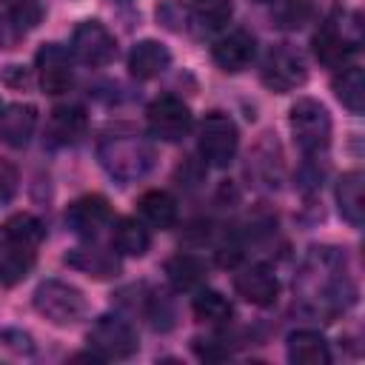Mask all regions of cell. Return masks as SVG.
<instances>
[{"label": "cell", "instance_id": "6da1fadb", "mask_svg": "<svg viewBox=\"0 0 365 365\" xmlns=\"http://www.w3.org/2000/svg\"><path fill=\"white\" fill-rule=\"evenodd\" d=\"M100 163L103 168L123 180V182H131V180H140L151 165H154V148L134 131H125V134H108L103 137L100 148Z\"/></svg>", "mask_w": 365, "mask_h": 365}, {"label": "cell", "instance_id": "7a4b0ae2", "mask_svg": "<svg viewBox=\"0 0 365 365\" xmlns=\"http://www.w3.org/2000/svg\"><path fill=\"white\" fill-rule=\"evenodd\" d=\"M359 40H362V37H359V17L342 11V14L328 17V20L317 29L311 46H314V54H317V60H319L322 66H328V68H342V63L359 48Z\"/></svg>", "mask_w": 365, "mask_h": 365}, {"label": "cell", "instance_id": "3957f363", "mask_svg": "<svg viewBox=\"0 0 365 365\" xmlns=\"http://www.w3.org/2000/svg\"><path fill=\"white\" fill-rule=\"evenodd\" d=\"M291 134L299 151L319 154L331 143V114L328 108L314 97H299L291 106Z\"/></svg>", "mask_w": 365, "mask_h": 365}, {"label": "cell", "instance_id": "277c9868", "mask_svg": "<svg viewBox=\"0 0 365 365\" xmlns=\"http://www.w3.org/2000/svg\"><path fill=\"white\" fill-rule=\"evenodd\" d=\"M197 145L208 165H228L240 145L237 123L225 111H208L197 125Z\"/></svg>", "mask_w": 365, "mask_h": 365}, {"label": "cell", "instance_id": "5b68a950", "mask_svg": "<svg viewBox=\"0 0 365 365\" xmlns=\"http://www.w3.org/2000/svg\"><path fill=\"white\" fill-rule=\"evenodd\" d=\"M34 311L54 325H71L86 314V297L71 282L46 279L34 291Z\"/></svg>", "mask_w": 365, "mask_h": 365}, {"label": "cell", "instance_id": "8992f818", "mask_svg": "<svg viewBox=\"0 0 365 365\" xmlns=\"http://www.w3.org/2000/svg\"><path fill=\"white\" fill-rule=\"evenodd\" d=\"M86 339H88V348H91L103 362H106V359H128V356H134L137 348H140L137 331H134L123 317H111V314L100 317V319L88 328Z\"/></svg>", "mask_w": 365, "mask_h": 365}, {"label": "cell", "instance_id": "52a82bcc", "mask_svg": "<svg viewBox=\"0 0 365 365\" xmlns=\"http://www.w3.org/2000/svg\"><path fill=\"white\" fill-rule=\"evenodd\" d=\"M71 54L77 63L100 68L114 60L117 40L100 20H83V23H77V29L71 34Z\"/></svg>", "mask_w": 365, "mask_h": 365}, {"label": "cell", "instance_id": "ba28073f", "mask_svg": "<svg viewBox=\"0 0 365 365\" xmlns=\"http://www.w3.org/2000/svg\"><path fill=\"white\" fill-rule=\"evenodd\" d=\"M148 131L151 137L163 140V143H177L182 140L191 125H194V117H191V108L180 100V97H171V94H163L157 97L151 106H148Z\"/></svg>", "mask_w": 365, "mask_h": 365}, {"label": "cell", "instance_id": "9c48e42d", "mask_svg": "<svg viewBox=\"0 0 365 365\" xmlns=\"http://www.w3.org/2000/svg\"><path fill=\"white\" fill-rule=\"evenodd\" d=\"M308 80V71H305V63L302 57L288 48V46H277L268 51L265 63H262V83L277 91V94H285V91H294L299 88L302 83Z\"/></svg>", "mask_w": 365, "mask_h": 365}, {"label": "cell", "instance_id": "30bf717a", "mask_svg": "<svg viewBox=\"0 0 365 365\" xmlns=\"http://www.w3.org/2000/svg\"><path fill=\"white\" fill-rule=\"evenodd\" d=\"M34 66H37V80H40V88L46 94H66L71 86H74V68H71V57L63 46L57 43H46L37 57H34Z\"/></svg>", "mask_w": 365, "mask_h": 365}, {"label": "cell", "instance_id": "8fae6325", "mask_svg": "<svg viewBox=\"0 0 365 365\" xmlns=\"http://www.w3.org/2000/svg\"><path fill=\"white\" fill-rule=\"evenodd\" d=\"M111 222V205L103 194H83L66 208V225L77 237H97Z\"/></svg>", "mask_w": 365, "mask_h": 365}, {"label": "cell", "instance_id": "7c38bea8", "mask_svg": "<svg viewBox=\"0 0 365 365\" xmlns=\"http://www.w3.org/2000/svg\"><path fill=\"white\" fill-rule=\"evenodd\" d=\"M234 291L251 305H274L279 297V279L268 265H248L234 277Z\"/></svg>", "mask_w": 365, "mask_h": 365}, {"label": "cell", "instance_id": "4fadbf2b", "mask_svg": "<svg viewBox=\"0 0 365 365\" xmlns=\"http://www.w3.org/2000/svg\"><path fill=\"white\" fill-rule=\"evenodd\" d=\"M254 54H257V40L245 29H234V31L222 34L211 46V57H214V63L222 71H242V68H248Z\"/></svg>", "mask_w": 365, "mask_h": 365}, {"label": "cell", "instance_id": "5bb4252c", "mask_svg": "<svg viewBox=\"0 0 365 365\" xmlns=\"http://www.w3.org/2000/svg\"><path fill=\"white\" fill-rule=\"evenodd\" d=\"M171 63V51L160 40H140L128 51V71L137 80H154L160 77Z\"/></svg>", "mask_w": 365, "mask_h": 365}, {"label": "cell", "instance_id": "9a60e30c", "mask_svg": "<svg viewBox=\"0 0 365 365\" xmlns=\"http://www.w3.org/2000/svg\"><path fill=\"white\" fill-rule=\"evenodd\" d=\"M86 125H88V117L80 106H57L48 117L46 134L51 145H74L83 140Z\"/></svg>", "mask_w": 365, "mask_h": 365}, {"label": "cell", "instance_id": "2e32d148", "mask_svg": "<svg viewBox=\"0 0 365 365\" xmlns=\"http://www.w3.org/2000/svg\"><path fill=\"white\" fill-rule=\"evenodd\" d=\"M37 128V108L14 103L0 114V140L11 148H23Z\"/></svg>", "mask_w": 365, "mask_h": 365}, {"label": "cell", "instance_id": "e0dca14e", "mask_svg": "<svg viewBox=\"0 0 365 365\" xmlns=\"http://www.w3.org/2000/svg\"><path fill=\"white\" fill-rule=\"evenodd\" d=\"M336 205L342 220H348L354 228L365 220V177L362 171H345L336 182Z\"/></svg>", "mask_w": 365, "mask_h": 365}, {"label": "cell", "instance_id": "ac0fdd59", "mask_svg": "<svg viewBox=\"0 0 365 365\" xmlns=\"http://www.w3.org/2000/svg\"><path fill=\"white\" fill-rule=\"evenodd\" d=\"M66 262L94 279H108V277H117L120 271V262L111 251L106 248H97V245H83V248H71L66 254Z\"/></svg>", "mask_w": 365, "mask_h": 365}, {"label": "cell", "instance_id": "d6986e66", "mask_svg": "<svg viewBox=\"0 0 365 365\" xmlns=\"http://www.w3.org/2000/svg\"><path fill=\"white\" fill-rule=\"evenodd\" d=\"M288 359L294 365H328L331 351H328V342L322 334L302 328L288 336Z\"/></svg>", "mask_w": 365, "mask_h": 365}, {"label": "cell", "instance_id": "ffe728a7", "mask_svg": "<svg viewBox=\"0 0 365 365\" xmlns=\"http://www.w3.org/2000/svg\"><path fill=\"white\" fill-rule=\"evenodd\" d=\"M165 277L177 291H197L205 285L208 268L194 254H174L165 259Z\"/></svg>", "mask_w": 365, "mask_h": 365}, {"label": "cell", "instance_id": "44dd1931", "mask_svg": "<svg viewBox=\"0 0 365 365\" xmlns=\"http://www.w3.org/2000/svg\"><path fill=\"white\" fill-rule=\"evenodd\" d=\"M111 245L117 248V254L125 257H143L151 248V234L148 228L134 220V217H120L111 225Z\"/></svg>", "mask_w": 365, "mask_h": 365}, {"label": "cell", "instance_id": "7402d4cb", "mask_svg": "<svg viewBox=\"0 0 365 365\" xmlns=\"http://www.w3.org/2000/svg\"><path fill=\"white\" fill-rule=\"evenodd\" d=\"M0 231H3V237L14 245V248H20V251H29V254H37V245L43 242V222L34 217V214H26V211H20V214H11L3 225H0Z\"/></svg>", "mask_w": 365, "mask_h": 365}, {"label": "cell", "instance_id": "603a6c76", "mask_svg": "<svg viewBox=\"0 0 365 365\" xmlns=\"http://www.w3.org/2000/svg\"><path fill=\"white\" fill-rule=\"evenodd\" d=\"M137 211L140 217L151 225V228H171L177 222V200L163 191V188H151L137 200Z\"/></svg>", "mask_w": 365, "mask_h": 365}, {"label": "cell", "instance_id": "cb8c5ba5", "mask_svg": "<svg viewBox=\"0 0 365 365\" xmlns=\"http://www.w3.org/2000/svg\"><path fill=\"white\" fill-rule=\"evenodd\" d=\"M334 94L351 114H362V108H365V74H362V68L359 66L342 68L334 77Z\"/></svg>", "mask_w": 365, "mask_h": 365}, {"label": "cell", "instance_id": "d4e9b609", "mask_svg": "<svg viewBox=\"0 0 365 365\" xmlns=\"http://www.w3.org/2000/svg\"><path fill=\"white\" fill-rule=\"evenodd\" d=\"M31 265H34V254L14 248V245L3 237V231H0V282H3V285L20 282V279L31 271Z\"/></svg>", "mask_w": 365, "mask_h": 365}, {"label": "cell", "instance_id": "484cf974", "mask_svg": "<svg viewBox=\"0 0 365 365\" xmlns=\"http://www.w3.org/2000/svg\"><path fill=\"white\" fill-rule=\"evenodd\" d=\"M191 20L205 29V31H217L222 26H228L231 14H234V3L231 0H191Z\"/></svg>", "mask_w": 365, "mask_h": 365}, {"label": "cell", "instance_id": "4316f807", "mask_svg": "<svg viewBox=\"0 0 365 365\" xmlns=\"http://www.w3.org/2000/svg\"><path fill=\"white\" fill-rule=\"evenodd\" d=\"M191 308H194V317L200 322H228L231 314H234L231 302L220 291H200L194 297V305Z\"/></svg>", "mask_w": 365, "mask_h": 365}, {"label": "cell", "instance_id": "83f0119b", "mask_svg": "<svg viewBox=\"0 0 365 365\" xmlns=\"http://www.w3.org/2000/svg\"><path fill=\"white\" fill-rule=\"evenodd\" d=\"M274 3V20L282 29H302L314 17L311 0H271Z\"/></svg>", "mask_w": 365, "mask_h": 365}, {"label": "cell", "instance_id": "f1b7e54d", "mask_svg": "<svg viewBox=\"0 0 365 365\" xmlns=\"http://www.w3.org/2000/svg\"><path fill=\"white\" fill-rule=\"evenodd\" d=\"M6 6H9V17L20 31H31L43 17L40 0H6Z\"/></svg>", "mask_w": 365, "mask_h": 365}, {"label": "cell", "instance_id": "f546056e", "mask_svg": "<svg viewBox=\"0 0 365 365\" xmlns=\"http://www.w3.org/2000/svg\"><path fill=\"white\" fill-rule=\"evenodd\" d=\"M34 345L31 336L23 331H0V359L6 356H31Z\"/></svg>", "mask_w": 365, "mask_h": 365}, {"label": "cell", "instance_id": "4dcf8cb0", "mask_svg": "<svg viewBox=\"0 0 365 365\" xmlns=\"http://www.w3.org/2000/svg\"><path fill=\"white\" fill-rule=\"evenodd\" d=\"M148 317H151V325L154 328H171L174 325V308L168 302L165 294H151L148 297Z\"/></svg>", "mask_w": 365, "mask_h": 365}, {"label": "cell", "instance_id": "1f68e13d", "mask_svg": "<svg viewBox=\"0 0 365 365\" xmlns=\"http://www.w3.org/2000/svg\"><path fill=\"white\" fill-rule=\"evenodd\" d=\"M17 191V168L0 157V202H9Z\"/></svg>", "mask_w": 365, "mask_h": 365}, {"label": "cell", "instance_id": "d6a6232c", "mask_svg": "<svg viewBox=\"0 0 365 365\" xmlns=\"http://www.w3.org/2000/svg\"><path fill=\"white\" fill-rule=\"evenodd\" d=\"M259 3H265V0H259Z\"/></svg>", "mask_w": 365, "mask_h": 365}]
</instances>
